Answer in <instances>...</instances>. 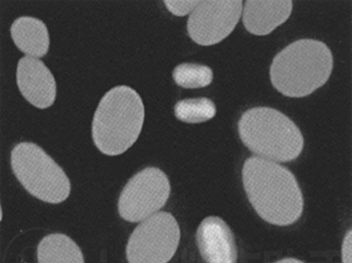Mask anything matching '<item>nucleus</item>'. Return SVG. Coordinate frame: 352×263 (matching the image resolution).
Here are the masks:
<instances>
[{
  "mask_svg": "<svg viewBox=\"0 0 352 263\" xmlns=\"http://www.w3.org/2000/svg\"><path fill=\"white\" fill-rule=\"evenodd\" d=\"M199 1H164L170 13L177 17L190 14Z\"/></svg>",
  "mask_w": 352,
  "mask_h": 263,
  "instance_id": "nucleus-16",
  "label": "nucleus"
},
{
  "mask_svg": "<svg viewBox=\"0 0 352 263\" xmlns=\"http://www.w3.org/2000/svg\"><path fill=\"white\" fill-rule=\"evenodd\" d=\"M16 83L22 96L38 109H48L54 103L57 93L56 80L41 59L22 57L17 65Z\"/></svg>",
  "mask_w": 352,
  "mask_h": 263,
  "instance_id": "nucleus-9",
  "label": "nucleus"
},
{
  "mask_svg": "<svg viewBox=\"0 0 352 263\" xmlns=\"http://www.w3.org/2000/svg\"><path fill=\"white\" fill-rule=\"evenodd\" d=\"M275 263H304L303 262L294 259V258H286L281 260H279Z\"/></svg>",
  "mask_w": 352,
  "mask_h": 263,
  "instance_id": "nucleus-18",
  "label": "nucleus"
},
{
  "mask_svg": "<svg viewBox=\"0 0 352 263\" xmlns=\"http://www.w3.org/2000/svg\"><path fill=\"white\" fill-rule=\"evenodd\" d=\"M293 3L288 1H246L243 12V23L246 30L264 36L287 21Z\"/></svg>",
  "mask_w": 352,
  "mask_h": 263,
  "instance_id": "nucleus-11",
  "label": "nucleus"
},
{
  "mask_svg": "<svg viewBox=\"0 0 352 263\" xmlns=\"http://www.w3.org/2000/svg\"><path fill=\"white\" fill-rule=\"evenodd\" d=\"M197 244L207 263H236L238 249L228 224L217 217L206 218L197 231Z\"/></svg>",
  "mask_w": 352,
  "mask_h": 263,
  "instance_id": "nucleus-10",
  "label": "nucleus"
},
{
  "mask_svg": "<svg viewBox=\"0 0 352 263\" xmlns=\"http://www.w3.org/2000/svg\"><path fill=\"white\" fill-rule=\"evenodd\" d=\"M242 179L252 206L263 220L288 226L300 218L302 194L296 176L287 167L253 156L244 162Z\"/></svg>",
  "mask_w": 352,
  "mask_h": 263,
  "instance_id": "nucleus-1",
  "label": "nucleus"
},
{
  "mask_svg": "<svg viewBox=\"0 0 352 263\" xmlns=\"http://www.w3.org/2000/svg\"><path fill=\"white\" fill-rule=\"evenodd\" d=\"M343 263H351V231L345 235L342 246Z\"/></svg>",
  "mask_w": 352,
  "mask_h": 263,
  "instance_id": "nucleus-17",
  "label": "nucleus"
},
{
  "mask_svg": "<svg viewBox=\"0 0 352 263\" xmlns=\"http://www.w3.org/2000/svg\"><path fill=\"white\" fill-rule=\"evenodd\" d=\"M179 225L168 212L161 211L140 223L129 239V263H168L179 244Z\"/></svg>",
  "mask_w": 352,
  "mask_h": 263,
  "instance_id": "nucleus-6",
  "label": "nucleus"
},
{
  "mask_svg": "<svg viewBox=\"0 0 352 263\" xmlns=\"http://www.w3.org/2000/svg\"><path fill=\"white\" fill-rule=\"evenodd\" d=\"M239 134L251 151L276 162L296 160L304 147L299 127L272 107H256L245 112L239 122Z\"/></svg>",
  "mask_w": 352,
  "mask_h": 263,
  "instance_id": "nucleus-4",
  "label": "nucleus"
},
{
  "mask_svg": "<svg viewBox=\"0 0 352 263\" xmlns=\"http://www.w3.org/2000/svg\"><path fill=\"white\" fill-rule=\"evenodd\" d=\"M170 194L167 175L157 167H146L123 189L118 202L120 215L127 222L144 221L166 205Z\"/></svg>",
  "mask_w": 352,
  "mask_h": 263,
  "instance_id": "nucleus-7",
  "label": "nucleus"
},
{
  "mask_svg": "<svg viewBox=\"0 0 352 263\" xmlns=\"http://www.w3.org/2000/svg\"><path fill=\"white\" fill-rule=\"evenodd\" d=\"M145 119V107L138 93L118 86L104 95L94 115V143L104 154L118 156L137 141Z\"/></svg>",
  "mask_w": 352,
  "mask_h": 263,
  "instance_id": "nucleus-3",
  "label": "nucleus"
},
{
  "mask_svg": "<svg viewBox=\"0 0 352 263\" xmlns=\"http://www.w3.org/2000/svg\"><path fill=\"white\" fill-rule=\"evenodd\" d=\"M333 68V54L324 43L301 39L274 57L270 76L278 92L289 98H300L324 86Z\"/></svg>",
  "mask_w": 352,
  "mask_h": 263,
  "instance_id": "nucleus-2",
  "label": "nucleus"
},
{
  "mask_svg": "<svg viewBox=\"0 0 352 263\" xmlns=\"http://www.w3.org/2000/svg\"><path fill=\"white\" fill-rule=\"evenodd\" d=\"M38 263H85L79 246L65 234L54 233L42 239L38 246Z\"/></svg>",
  "mask_w": 352,
  "mask_h": 263,
  "instance_id": "nucleus-13",
  "label": "nucleus"
},
{
  "mask_svg": "<svg viewBox=\"0 0 352 263\" xmlns=\"http://www.w3.org/2000/svg\"><path fill=\"white\" fill-rule=\"evenodd\" d=\"M10 34L18 49L28 56L39 59L49 52L48 28L37 18L21 17L16 19L10 27Z\"/></svg>",
  "mask_w": 352,
  "mask_h": 263,
  "instance_id": "nucleus-12",
  "label": "nucleus"
},
{
  "mask_svg": "<svg viewBox=\"0 0 352 263\" xmlns=\"http://www.w3.org/2000/svg\"><path fill=\"white\" fill-rule=\"evenodd\" d=\"M242 10V1H199L188 19V34L199 45L217 44L236 28Z\"/></svg>",
  "mask_w": 352,
  "mask_h": 263,
  "instance_id": "nucleus-8",
  "label": "nucleus"
},
{
  "mask_svg": "<svg viewBox=\"0 0 352 263\" xmlns=\"http://www.w3.org/2000/svg\"><path fill=\"white\" fill-rule=\"evenodd\" d=\"M178 86L185 89H199L208 87L214 79L210 67L197 63H182L176 67L173 73Z\"/></svg>",
  "mask_w": 352,
  "mask_h": 263,
  "instance_id": "nucleus-15",
  "label": "nucleus"
},
{
  "mask_svg": "<svg viewBox=\"0 0 352 263\" xmlns=\"http://www.w3.org/2000/svg\"><path fill=\"white\" fill-rule=\"evenodd\" d=\"M12 170L28 192L52 204L66 200L72 186L68 177L41 147L31 142L18 143L11 151Z\"/></svg>",
  "mask_w": 352,
  "mask_h": 263,
  "instance_id": "nucleus-5",
  "label": "nucleus"
},
{
  "mask_svg": "<svg viewBox=\"0 0 352 263\" xmlns=\"http://www.w3.org/2000/svg\"><path fill=\"white\" fill-rule=\"evenodd\" d=\"M174 112L180 121L197 124L213 118L217 114V107L212 101L206 98L184 99L175 104Z\"/></svg>",
  "mask_w": 352,
  "mask_h": 263,
  "instance_id": "nucleus-14",
  "label": "nucleus"
}]
</instances>
